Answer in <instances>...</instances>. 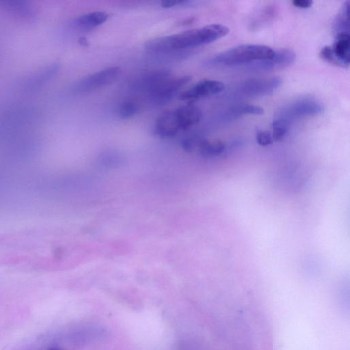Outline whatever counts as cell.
Segmentation results:
<instances>
[{
	"mask_svg": "<svg viewBox=\"0 0 350 350\" xmlns=\"http://www.w3.org/2000/svg\"><path fill=\"white\" fill-rule=\"evenodd\" d=\"M228 32V27L224 25L211 24L180 33L157 38L155 46L161 53L173 54L213 42L224 37Z\"/></svg>",
	"mask_w": 350,
	"mask_h": 350,
	"instance_id": "6da1fadb",
	"label": "cell"
},
{
	"mask_svg": "<svg viewBox=\"0 0 350 350\" xmlns=\"http://www.w3.org/2000/svg\"><path fill=\"white\" fill-rule=\"evenodd\" d=\"M274 50L262 44H241L229 49L211 57L205 61L204 65L209 68L244 67L256 61L273 57Z\"/></svg>",
	"mask_w": 350,
	"mask_h": 350,
	"instance_id": "7a4b0ae2",
	"label": "cell"
},
{
	"mask_svg": "<svg viewBox=\"0 0 350 350\" xmlns=\"http://www.w3.org/2000/svg\"><path fill=\"white\" fill-rule=\"evenodd\" d=\"M323 110V105L318 99L311 96H303L284 105L274 118L291 126L295 120L321 114Z\"/></svg>",
	"mask_w": 350,
	"mask_h": 350,
	"instance_id": "3957f363",
	"label": "cell"
},
{
	"mask_svg": "<svg viewBox=\"0 0 350 350\" xmlns=\"http://www.w3.org/2000/svg\"><path fill=\"white\" fill-rule=\"evenodd\" d=\"M118 66L105 68L86 76L74 83L73 90L76 93L92 92L113 83L120 75Z\"/></svg>",
	"mask_w": 350,
	"mask_h": 350,
	"instance_id": "277c9868",
	"label": "cell"
},
{
	"mask_svg": "<svg viewBox=\"0 0 350 350\" xmlns=\"http://www.w3.org/2000/svg\"><path fill=\"white\" fill-rule=\"evenodd\" d=\"M295 57L296 55L291 49H276L274 50V54L272 57L254 62L243 67V68L254 72L275 70L292 64Z\"/></svg>",
	"mask_w": 350,
	"mask_h": 350,
	"instance_id": "5b68a950",
	"label": "cell"
},
{
	"mask_svg": "<svg viewBox=\"0 0 350 350\" xmlns=\"http://www.w3.org/2000/svg\"><path fill=\"white\" fill-rule=\"evenodd\" d=\"M191 79V77L184 75L170 77L157 88L148 93L150 101L156 105H163L170 102L177 92Z\"/></svg>",
	"mask_w": 350,
	"mask_h": 350,
	"instance_id": "8992f818",
	"label": "cell"
},
{
	"mask_svg": "<svg viewBox=\"0 0 350 350\" xmlns=\"http://www.w3.org/2000/svg\"><path fill=\"white\" fill-rule=\"evenodd\" d=\"M282 84L280 77L251 79L241 86V92L249 97L264 96L273 93Z\"/></svg>",
	"mask_w": 350,
	"mask_h": 350,
	"instance_id": "52a82bcc",
	"label": "cell"
},
{
	"mask_svg": "<svg viewBox=\"0 0 350 350\" xmlns=\"http://www.w3.org/2000/svg\"><path fill=\"white\" fill-rule=\"evenodd\" d=\"M170 77V71L166 68L149 70L140 74L132 81V88L148 94Z\"/></svg>",
	"mask_w": 350,
	"mask_h": 350,
	"instance_id": "ba28073f",
	"label": "cell"
},
{
	"mask_svg": "<svg viewBox=\"0 0 350 350\" xmlns=\"http://www.w3.org/2000/svg\"><path fill=\"white\" fill-rule=\"evenodd\" d=\"M224 89L225 84L221 81L204 79L181 93L179 98L182 100L190 101L217 94L221 92Z\"/></svg>",
	"mask_w": 350,
	"mask_h": 350,
	"instance_id": "9c48e42d",
	"label": "cell"
},
{
	"mask_svg": "<svg viewBox=\"0 0 350 350\" xmlns=\"http://www.w3.org/2000/svg\"><path fill=\"white\" fill-rule=\"evenodd\" d=\"M181 130L176 109L163 111L156 120L154 132L161 137H172Z\"/></svg>",
	"mask_w": 350,
	"mask_h": 350,
	"instance_id": "30bf717a",
	"label": "cell"
},
{
	"mask_svg": "<svg viewBox=\"0 0 350 350\" xmlns=\"http://www.w3.org/2000/svg\"><path fill=\"white\" fill-rule=\"evenodd\" d=\"M349 43V34L342 33L336 35L334 44L330 46L332 52L340 67H349L350 60Z\"/></svg>",
	"mask_w": 350,
	"mask_h": 350,
	"instance_id": "8fae6325",
	"label": "cell"
},
{
	"mask_svg": "<svg viewBox=\"0 0 350 350\" xmlns=\"http://www.w3.org/2000/svg\"><path fill=\"white\" fill-rule=\"evenodd\" d=\"M180 121L181 130H185L197 124L201 119L202 111L192 104L183 105L176 109Z\"/></svg>",
	"mask_w": 350,
	"mask_h": 350,
	"instance_id": "7c38bea8",
	"label": "cell"
},
{
	"mask_svg": "<svg viewBox=\"0 0 350 350\" xmlns=\"http://www.w3.org/2000/svg\"><path fill=\"white\" fill-rule=\"evenodd\" d=\"M108 14L102 11H95L84 14L72 20L75 27L88 30L104 23L108 18Z\"/></svg>",
	"mask_w": 350,
	"mask_h": 350,
	"instance_id": "4fadbf2b",
	"label": "cell"
},
{
	"mask_svg": "<svg viewBox=\"0 0 350 350\" xmlns=\"http://www.w3.org/2000/svg\"><path fill=\"white\" fill-rule=\"evenodd\" d=\"M349 2L345 1L335 18L334 31L336 36L342 33L349 34Z\"/></svg>",
	"mask_w": 350,
	"mask_h": 350,
	"instance_id": "5bb4252c",
	"label": "cell"
},
{
	"mask_svg": "<svg viewBox=\"0 0 350 350\" xmlns=\"http://www.w3.org/2000/svg\"><path fill=\"white\" fill-rule=\"evenodd\" d=\"M198 148L200 152L206 157L219 156L224 152L226 146L221 142H209L205 139H197L196 148Z\"/></svg>",
	"mask_w": 350,
	"mask_h": 350,
	"instance_id": "9a60e30c",
	"label": "cell"
},
{
	"mask_svg": "<svg viewBox=\"0 0 350 350\" xmlns=\"http://www.w3.org/2000/svg\"><path fill=\"white\" fill-rule=\"evenodd\" d=\"M263 113L264 109L260 106L252 104H241L230 109L227 113V117L234 119L247 114L262 115Z\"/></svg>",
	"mask_w": 350,
	"mask_h": 350,
	"instance_id": "2e32d148",
	"label": "cell"
},
{
	"mask_svg": "<svg viewBox=\"0 0 350 350\" xmlns=\"http://www.w3.org/2000/svg\"><path fill=\"white\" fill-rule=\"evenodd\" d=\"M290 127L283 122L273 118L271 133L273 139L276 141L283 139L288 132Z\"/></svg>",
	"mask_w": 350,
	"mask_h": 350,
	"instance_id": "e0dca14e",
	"label": "cell"
},
{
	"mask_svg": "<svg viewBox=\"0 0 350 350\" xmlns=\"http://www.w3.org/2000/svg\"><path fill=\"white\" fill-rule=\"evenodd\" d=\"M139 110L137 105L132 101L122 103L118 109V114L121 118L128 119L134 116Z\"/></svg>",
	"mask_w": 350,
	"mask_h": 350,
	"instance_id": "ac0fdd59",
	"label": "cell"
},
{
	"mask_svg": "<svg viewBox=\"0 0 350 350\" xmlns=\"http://www.w3.org/2000/svg\"><path fill=\"white\" fill-rule=\"evenodd\" d=\"M256 142L260 146H268L273 143V139L270 132L267 131H259L257 132Z\"/></svg>",
	"mask_w": 350,
	"mask_h": 350,
	"instance_id": "d6986e66",
	"label": "cell"
},
{
	"mask_svg": "<svg viewBox=\"0 0 350 350\" xmlns=\"http://www.w3.org/2000/svg\"><path fill=\"white\" fill-rule=\"evenodd\" d=\"M189 3V1H163L161 3V7L164 8H171L176 5H185L186 3Z\"/></svg>",
	"mask_w": 350,
	"mask_h": 350,
	"instance_id": "ffe728a7",
	"label": "cell"
},
{
	"mask_svg": "<svg viewBox=\"0 0 350 350\" xmlns=\"http://www.w3.org/2000/svg\"><path fill=\"white\" fill-rule=\"evenodd\" d=\"M312 3L310 0H294L292 1L294 6L299 8H308L312 5Z\"/></svg>",
	"mask_w": 350,
	"mask_h": 350,
	"instance_id": "44dd1931",
	"label": "cell"
},
{
	"mask_svg": "<svg viewBox=\"0 0 350 350\" xmlns=\"http://www.w3.org/2000/svg\"><path fill=\"white\" fill-rule=\"evenodd\" d=\"M77 42L79 45H81L82 46H86L88 44L87 39L84 37H80L78 39Z\"/></svg>",
	"mask_w": 350,
	"mask_h": 350,
	"instance_id": "7402d4cb",
	"label": "cell"
},
{
	"mask_svg": "<svg viewBox=\"0 0 350 350\" xmlns=\"http://www.w3.org/2000/svg\"><path fill=\"white\" fill-rule=\"evenodd\" d=\"M48 350H60V349H57V348H51V349H49Z\"/></svg>",
	"mask_w": 350,
	"mask_h": 350,
	"instance_id": "603a6c76",
	"label": "cell"
}]
</instances>
